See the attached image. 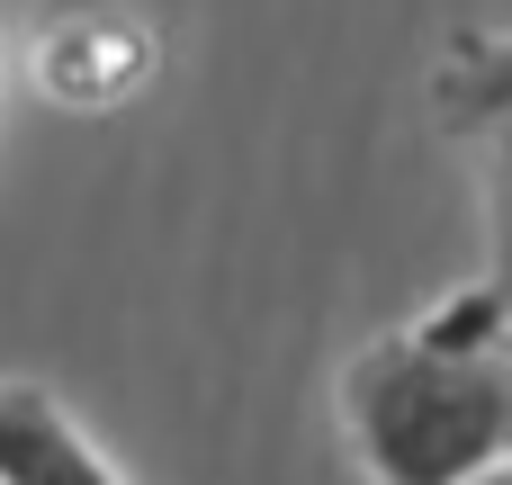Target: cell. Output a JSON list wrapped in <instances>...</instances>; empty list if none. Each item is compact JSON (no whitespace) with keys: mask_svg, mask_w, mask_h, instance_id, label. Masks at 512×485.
I'll use <instances>...</instances> for the list:
<instances>
[{"mask_svg":"<svg viewBox=\"0 0 512 485\" xmlns=\"http://www.w3.org/2000/svg\"><path fill=\"white\" fill-rule=\"evenodd\" d=\"M342 414L378 485H477L512 468V351L432 333L369 342L342 378Z\"/></svg>","mask_w":512,"mask_h":485,"instance_id":"cell-1","label":"cell"},{"mask_svg":"<svg viewBox=\"0 0 512 485\" xmlns=\"http://www.w3.org/2000/svg\"><path fill=\"white\" fill-rule=\"evenodd\" d=\"M0 485H117V468L36 396L0 378Z\"/></svg>","mask_w":512,"mask_h":485,"instance_id":"cell-2","label":"cell"},{"mask_svg":"<svg viewBox=\"0 0 512 485\" xmlns=\"http://www.w3.org/2000/svg\"><path fill=\"white\" fill-rule=\"evenodd\" d=\"M441 108L459 126H512V36L504 45H468L441 81Z\"/></svg>","mask_w":512,"mask_h":485,"instance_id":"cell-3","label":"cell"},{"mask_svg":"<svg viewBox=\"0 0 512 485\" xmlns=\"http://www.w3.org/2000/svg\"><path fill=\"white\" fill-rule=\"evenodd\" d=\"M495 297L512 306V126H495Z\"/></svg>","mask_w":512,"mask_h":485,"instance_id":"cell-4","label":"cell"},{"mask_svg":"<svg viewBox=\"0 0 512 485\" xmlns=\"http://www.w3.org/2000/svg\"><path fill=\"white\" fill-rule=\"evenodd\" d=\"M477 485H512V468H495V477H477Z\"/></svg>","mask_w":512,"mask_h":485,"instance_id":"cell-5","label":"cell"}]
</instances>
